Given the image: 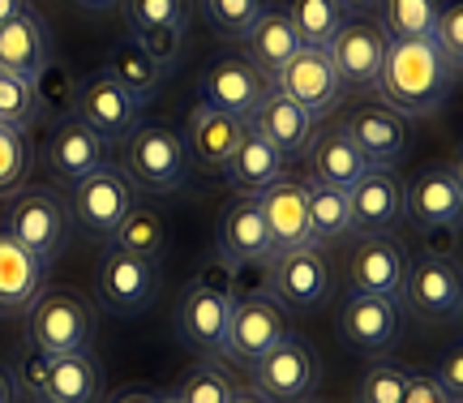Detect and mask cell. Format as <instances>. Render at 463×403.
<instances>
[{"instance_id": "cell-1", "label": "cell", "mask_w": 463, "mask_h": 403, "mask_svg": "<svg viewBox=\"0 0 463 403\" xmlns=\"http://www.w3.org/2000/svg\"><path fill=\"white\" fill-rule=\"evenodd\" d=\"M459 69L447 61V52L433 39H391L386 61L378 69V95L386 108H395L403 120L433 117L450 99V86Z\"/></svg>"}, {"instance_id": "cell-2", "label": "cell", "mask_w": 463, "mask_h": 403, "mask_svg": "<svg viewBox=\"0 0 463 403\" xmlns=\"http://www.w3.org/2000/svg\"><path fill=\"white\" fill-rule=\"evenodd\" d=\"M125 176L133 189H150V193H176L189 185L194 164L184 151V137L167 125H137L125 142Z\"/></svg>"}, {"instance_id": "cell-3", "label": "cell", "mask_w": 463, "mask_h": 403, "mask_svg": "<svg viewBox=\"0 0 463 403\" xmlns=\"http://www.w3.org/2000/svg\"><path fill=\"white\" fill-rule=\"evenodd\" d=\"M5 232L52 267V262L65 253L69 232H73L69 198L61 189H48V185L22 189V193L9 202V211H5Z\"/></svg>"}, {"instance_id": "cell-4", "label": "cell", "mask_w": 463, "mask_h": 403, "mask_svg": "<svg viewBox=\"0 0 463 403\" xmlns=\"http://www.w3.org/2000/svg\"><path fill=\"white\" fill-rule=\"evenodd\" d=\"M249 370H253V390L266 403H309L317 395V387H322V356L297 331H288Z\"/></svg>"}, {"instance_id": "cell-5", "label": "cell", "mask_w": 463, "mask_h": 403, "mask_svg": "<svg viewBox=\"0 0 463 403\" xmlns=\"http://www.w3.org/2000/svg\"><path fill=\"white\" fill-rule=\"evenodd\" d=\"M90 335H95V314L86 296L78 292H39V301L26 314V343L48 356L65 352H90Z\"/></svg>"}, {"instance_id": "cell-6", "label": "cell", "mask_w": 463, "mask_h": 403, "mask_svg": "<svg viewBox=\"0 0 463 403\" xmlns=\"http://www.w3.org/2000/svg\"><path fill=\"white\" fill-rule=\"evenodd\" d=\"M331 287H335L331 262L314 245L283 249L266 262V292L292 314H317L322 305L331 301Z\"/></svg>"}, {"instance_id": "cell-7", "label": "cell", "mask_w": 463, "mask_h": 403, "mask_svg": "<svg viewBox=\"0 0 463 403\" xmlns=\"http://www.w3.org/2000/svg\"><path fill=\"white\" fill-rule=\"evenodd\" d=\"M95 296H99V309L112 318L146 314L159 296V262L125 249H108L95 270Z\"/></svg>"}, {"instance_id": "cell-8", "label": "cell", "mask_w": 463, "mask_h": 403, "mask_svg": "<svg viewBox=\"0 0 463 403\" xmlns=\"http://www.w3.org/2000/svg\"><path fill=\"white\" fill-rule=\"evenodd\" d=\"M399 296H403V305H408V314H412L416 322H425V326L455 322L459 318V305H463L459 262L420 253L416 262H408V275H403Z\"/></svg>"}, {"instance_id": "cell-9", "label": "cell", "mask_w": 463, "mask_h": 403, "mask_svg": "<svg viewBox=\"0 0 463 403\" xmlns=\"http://www.w3.org/2000/svg\"><path fill=\"white\" fill-rule=\"evenodd\" d=\"M270 78H266L262 69L249 61L245 52H219L211 56V65L202 69L198 78V103L206 108H219V112H228V117H241L249 120V112L266 99V90H270Z\"/></svg>"}, {"instance_id": "cell-10", "label": "cell", "mask_w": 463, "mask_h": 403, "mask_svg": "<svg viewBox=\"0 0 463 403\" xmlns=\"http://www.w3.org/2000/svg\"><path fill=\"white\" fill-rule=\"evenodd\" d=\"M133 202H137L133 181L120 168L103 164L99 172L82 176L78 185L69 189V215H73V223H78L82 232L103 236V240H108L112 228L125 219V211H129Z\"/></svg>"}, {"instance_id": "cell-11", "label": "cell", "mask_w": 463, "mask_h": 403, "mask_svg": "<svg viewBox=\"0 0 463 403\" xmlns=\"http://www.w3.org/2000/svg\"><path fill=\"white\" fill-rule=\"evenodd\" d=\"M69 117L82 120L86 129L99 134L108 146H120V142L142 125V108H137L103 69H95V73H86L82 82H78V90H73V112H69Z\"/></svg>"}, {"instance_id": "cell-12", "label": "cell", "mask_w": 463, "mask_h": 403, "mask_svg": "<svg viewBox=\"0 0 463 403\" xmlns=\"http://www.w3.org/2000/svg\"><path fill=\"white\" fill-rule=\"evenodd\" d=\"M283 335H288V309H283L270 292H258V296H245V301H232L223 361L253 365V361H262Z\"/></svg>"}, {"instance_id": "cell-13", "label": "cell", "mask_w": 463, "mask_h": 403, "mask_svg": "<svg viewBox=\"0 0 463 403\" xmlns=\"http://www.w3.org/2000/svg\"><path fill=\"white\" fill-rule=\"evenodd\" d=\"M399 326H403V314H399L395 296H364V292H347V301L339 305V322H335L344 348L356 356L391 352Z\"/></svg>"}, {"instance_id": "cell-14", "label": "cell", "mask_w": 463, "mask_h": 403, "mask_svg": "<svg viewBox=\"0 0 463 403\" xmlns=\"http://www.w3.org/2000/svg\"><path fill=\"white\" fill-rule=\"evenodd\" d=\"M228 318H232V296L198 284V279L184 287L181 301H176V335L202 361H223Z\"/></svg>"}, {"instance_id": "cell-15", "label": "cell", "mask_w": 463, "mask_h": 403, "mask_svg": "<svg viewBox=\"0 0 463 403\" xmlns=\"http://www.w3.org/2000/svg\"><path fill=\"white\" fill-rule=\"evenodd\" d=\"M403 215L416 228H455L463 219V176L459 164H430L403 189Z\"/></svg>"}, {"instance_id": "cell-16", "label": "cell", "mask_w": 463, "mask_h": 403, "mask_svg": "<svg viewBox=\"0 0 463 403\" xmlns=\"http://www.w3.org/2000/svg\"><path fill=\"white\" fill-rule=\"evenodd\" d=\"M386 31H382L373 17H347L344 31L326 43V56H331L335 73L344 90H364V86L378 82V69L386 61Z\"/></svg>"}, {"instance_id": "cell-17", "label": "cell", "mask_w": 463, "mask_h": 403, "mask_svg": "<svg viewBox=\"0 0 463 403\" xmlns=\"http://www.w3.org/2000/svg\"><path fill=\"white\" fill-rule=\"evenodd\" d=\"M347 137L356 142V151L364 155L369 168H395L399 159L408 155V142H412V129L408 120L399 117L395 108L386 103H356L344 120Z\"/></svg>"}, {"instance_id": "cell-18", "label": "cell", "mask_w": 463, "mask_h": 403, "mask_svg": "<svg viewBox=\"0 0 463 403\" xmlns=\"http://www.w3.org/2000/svg\"><path fill=\"white\" fill-rule=\"evenodd\" d=\"M275 86H279L288 99H297L314 120L335 112L339 99H344V82H339V73H335L326 48H300L297 56L279 69Z\"/></svg>"}, {"instance_id": "cell-19", "label": "cell", "mask_w": 463, "mask_h": 403, "mask_svg": "<svg viewBox=\"0 0 463 403\" xmlns=\"http://www.w3.org/2000/svg\"><path fill=\"white\" fill-rule=\"evenodd\" d=\"M215 253L223 262H270L275 258V245H270V228H266V215L258 206V193H236V198L223 206L215 228Z\"/></svg>"}, {"instance_id": "cell-20", "label": "cell", "mask_w": 463, "mask_h": 403, "mask_svg": "<svg viewBox=\"0 0 463 403\" xmlns=\"http://www.w3.org/2000/svg\"><path fill=\"white\" fill-rule=\"evenodd\" d=\"M347 219L356 236H386L403 219V185L391 168H369L347 189Z\"/></svg>"}, {"instance_id": "cell-21", "label": "cell", "mask_w": 463, "mask_h": 403, "mask_svg": "<svg viewBox=\"0 0 463 403\" xmlns=\"http://www.w3.org/2000/svg\"><path fill=\"white\" fill-rule=\"evenodd\" d=\"M403 275H408V253L391 236H356V245L347 253V292L399 301Z\"/></svg>"}, {"instance_id": "cell-22", "label": "cell", "mask_w": 463, "mask_h": 403, "mask_svg": "<svg viewBox=\"0 0 463 403\" xmlns=\"http://www.w3.org/2000/svg\"><path fill=\"white\" fill-rule=\"evenodd\" d=\"M245 134H249V125L241 117H228V112H219V108L198 103V108L189 112V120H184L181 137H184V151H189V164L202 168L206 176H219Z\"/></svg>"}, {"instance_id": "cell-23", "label": "cell", "mask_w": 463, "mask_h": 403, "mask_svg": "<svg viewBox=\"0 0 463 403\" xmlns=\"http://www.w3.org/2000/svg\"><path fill=\"white\" fill-rule=\"evenodd\" d=\"M245 125L258 137H266V142H270L283 159H297V155H305V151H309V142H314V134H317V120L309 117L297 99H288L279 86H270V90H266V99L249 112Z\"/></svg>"}, {"instance_id": "cell-24", "label": "cell", "mask_w": 463, "mask_h": 403, "mask_svg": "<svg viewBox=\"0 0 463 403\" xmlns=\"http://www.w3.org/2000/svg\"><path fill=\"white\" fill-rule=\"evenodd\" d=\"M43 159H48L52 176L73 189L82 176H90V172H99L108 164V142L99 134H90L82 120L61 117L48 137V146H43Z\"/></svg>"}, {"instance_id": "cell-25", "label": "cell", "mask_w": 463, "mask_h": 403, "mask_svg": "<svg viewBox=\"0 0 463 403\" xmlns=\"http://www.w3.org/2000/svg\"><path fill=\"white\" fill-rule=\"evenodd\" d=\"M48 284V262L0 228V318H26Z\"/></svg>"}, {"instance_id": "cell-26", "label": "cell", "mask_w": 463, "mask_h": 403, "mask_svg": "<svg viewBox=\"0 0 463 403\" xmlns=\"http://www.w3.org/2000/svg\"><path fill=\"white\" fill-rule=\"evenodd\" d=\"M258 206L266 215L275 253L309 245V185L305 181H288L283 176V181H275L270 189L258 193Z\"/></svg>"}, {"instance_id": "cell-27", "label": "cell", "mask_w": 463, "mask_h": 403, "mask_svg": "<svg viewBox=\"0 0 463 403\" xmlns=\"http://www.w3.org/2000/svg\"><path fill=\"white\" fill-rule=\"evenodd\" d=\"M43 65H52L48 22L39 17V9H26V14H17L14 22L0 26V73L34 82L43 73Z\"/></svg>"}, {"instance_id": "cell-28", "label": "cell", "mask_w": 463, "mask_h": 403, "mask_svg": "<svg viewBox=\"0 0 463 403\" xmlns=\"http://www.w3.org/2000/svg\"><path fill=\"white\" fill-rule=\"evenodd\" d=\"M305 159H309V181L314 185H331V189H352L369 172L364 155L356 151V142L347 137L344 125H331L326 134H314Z\"/></svg>"}, {"instance_id": "cell-29", "label": "cell", "mask_w": 463, "mask_h": 403, "mask_svg": "<svg viewBox=\"0 0 463 403\" xmlns=\"http://www.w3.org/2000/svg\"><path fill=\"white\" fill-rule=\"evenodd\" d=\"M103 73L112 78L125 95H129L137 108H146L159 90H164V82H167V73L172 69H164L155 56H150L133 34H125V39H116L112 43V52H108V65H103Z\"/></svg>"}, {"instance_id": "cell-30", "label": "cell", "mask_w": 463, "mask_h": 403, "mask_svg": "<svg viewBox=\"0 0 463 403\" xmlns=\"http://www.w3.org/2000/svg\"><path fill=\"white\" fill-rule=\"evenodd\" d=\"M103 370L90 352H65L48 361V378L39 390V403H99Z\"/></svg>"}, {"instance_id": "cell-31", "label": "cell", "mask_w": 463, "mask_h": 403, "mask_svg": "<svg viewBox=\"0 0 463 403\" xmlns=\"http://www.w3.org/2000/svg\"><path fill=\"white\" fill-rule=\"evenodd\" d=\"M241 43H245L241 52H245L249 61L262 69L270 82H275V78H279V69L288 65L300 48H305V43H300V34H297V26H292V22H288V14H283V9H275V5H270V9H266V14L249 26V34L241 39Z\"/></svg>"}, {"instance_id": "cell-32", "label": "cell", "mask_w": 463, "mask_h": 403, "mask_svg": "<svg viewBox=\"0 0 463 403\" xmlns=\"http://www.w3.org/2000/svg\"><path fill=\"white\" fill-rule=\"evenodd\" d=\"M283 172H288V159H283L266 137H258L249 129L219 176H223L236 193H262V189H270L275 181H283Z\"/></svg>"}, {"instance_id": "cell-33", "label": "cell", "mask_w": 463, "mask_h": 403, "mask_svg": "<svg viewBox=\"0 0 463 403\" xmlns=\"http://www.w3.org/2000/svg\"><path fill=\"white\" fill-rule=\"evenodd\" d=\"M108 245L112 249H125V253H137V258H164L167 253V219L155 211V206H146V202H133L129 211H125V219L112 228V236H108Z\"/></svg>"}, {"instance_id": "cell-34", "label": "cell", "mask_w": 463, "mask_h": 403, "mask_svg": "<svg viewBox=\"0 0 463 403\" xmlns=\"http://www.w3.org/2000/svg\"><path fill=\"white\" fill-rule=\"evenodd\" d=\"M352 240V219H347V189H331V185H314L309 181V245L326 249Z\"/></svg>"}, {"instance_id": "cell-35", "label": "cell", "mask_w": 463, "mask_h": 403, "mask_svg": "<svg viewBox=\"0 0 463 403\" xmlns=\"http://www.w3.org/2000/svg\"><path fill=\"white\" fill-rule=\"evenodd\" d=\"M283 14H288V22L297 26L305 48H326L347 22V9L339 0H288Z\"/></svg>"}, {"instance_id": "cell-36", "label": "cell", "mask_w": 463, "mask_h": 403, "mask_svg": "<svg viewBox=\"0 0 463 403\" xmlns=\"http://www.w3.org/2000/svg\"><path fill=\"white\" fill-rule=\"evenodd\" d=\"M442 0H378V26L386 39H433Z\"/></svg>"}, {"instance_id": "cell-37", "label": "cell", "mask_w": 463, "mask_h": 403, "mask_svg": "<svg viewBox=\"0 0 463 403\" xmlns=\"http://www.w3.org/2000/svg\"><path fill=\"white\" fill-rule=\"evenodd\" d=\"M120 9H125V26L133 34L167 31V26L184 31L189 14H194V0H120Z\"/></svg>"}, {"instance_id": "cell-38", "label": "cell", "mask_w": 463, "mask_h": 403, "mask_svg": "<svg viewBox=\"0 0 463 403\" xmlns=\"http://www.w3.org/2000/svg\"><path fill=\"white\" fill-rule=\"evenodd\" d=\"M202 9H206L211 26H215L223 39H236V43H241L249 34V26L270 9V0H202Z\"/></svg>"}, {"instance_id": "cell-39", "label": "cell", "mask_w": 463, "mask_h": 403, "mask_svg": "<svg viewBox=\"0 0 463 403\" xmlns=\"http://www.w3.org/2000/svg\"><path fill=\"white\" fill-rule=\"evenodd\" d=\"M34 99H39V117H69L73 112V78L61 65H43V73L34 78Z\"/></svg>"}, {"instance_id": "cell-40", "label": "cell", "mask_w": 463, "mask_h": 403, "mask_svg": "<svg viewBox=\"0 0 463 403\" xmlns=\"http://www.w3.org/2000/svg\"><path fill=\"white\" fill-rule=\"evenodd\" d=\"M31 172V142L22 129L0 125V193H14Z\"/></svg>"}, {"instance_id": "cell-41", "label": "cell", "mask_w": 463, "mask_h": 403, "mask_svg": "<svg viewBox=\"0 0 463 403\" xmlns=\"http://www.w3.org/2000/svg\"><path fill=\"white\" fill-rule=\"evenodd\" d=\"M232 390H236V387H232L228 373L219 370V365H206V361H202L198 370L184 373L176 399H181V403H228Z\"/></svg>"}, {"instance_id": "cell-42", "label": "cell", "mask_w": 463, "mask_h": 403, "mask_svg": "<svg viewBox=\"0 0 463 403\" xmlns=\"http://www.w3.org/2000/svg\"><path fill=\"white\" fill-rule=\"evenodd\" d=\"M31 120H39L34 86L26 82V78H9V73H0V125L26 129Z\"/></svg>"}, {"instance_id": "cell-43", "label": "cell", "mask_w": 463, "mask_h": 403, "mask_svg": "<svg viewBox=\"0 0 463 403\" xmlns=\"http://www.w3.org/2000/svg\"><path fill=\"white\" fill-rule=\"evenodd\" d=\"M403 387H408V370L373 365L356 387V403H403Z\"/></svg>"}, {"instance_id": "cell-44", "label": "cell", "mask_w": 463, "mask_h": 403, "mask_svg": "<svg viewBox=\"0 0 463 403\" xmlns=\"http://www.w3.org/2000/svg\"><path fill=\"white\" fill-rule=\"evenodd\" d=\"M433 43L447 52V61L463 69V0H442V14L433 26Z\"/></svg>"}, {"instance_id": "cell-45", "label": "cell", "mask_w": 463, "mask_h": 403, "mask_svg": "<svg viewBox=\"0 0 463 403\" xmlns=\"http://www.w3.org/2000/svg\"><path fill=\"white\" fill-rule=\"evenodd\" d=\"M48 361H52L48 352H39V348H31V343H26V348H22V356L9 365V370H14V382H17V387H26V395H34V399H39L43 378H48Z\"/></svg>"}, {"instance_id": "cell-46", "label": "cell", "mask_w": 463, "mask_h": 403, "mask_svg": "<svg viewBox=\"0 0 463 403\" xmlns=\"http://www.w3.org/2000/svg\"><path fill=\"white\" fill-rule=\"evenodd\" d=\"M142 48L159 61L164 69H172L176 61H181V52H184V31H176V26H167V31H146V34H133Z\"/></svg>"}, {"instance_id": "cell-47", "label": "cell", "mask_w": 463, "mask_h": 403, "mask_svg": "<svg viewBox=\"0 0 463 403\" xmlns=\"http://www.w3.org/2000/svg\"><path fill=\"white\" fill-rule=\"evenodd\" d=\"M433 378H438V387L447 390L450 399L463 403V348H459V343H450V348H447V356L438 361Z\"/></svg>"}, {"instance_id": "cell-48", "label": "cell", "mask_w": 463, "mask_h": 403, "mask_svg": "<svg viewBox=\"0 0 463 403\" xmlns=\"http://www.w3.org/2000/svg\"><path fill=\"white\" fill-rule=\"evenodd\" d=\"M403 403H455L447 390L438 387L433 373H408V387H403Z\"/></svg>"}, {"instance_id": "cell-49", "label": "cell", "mask_w": 463, "mask_h": 403, "mask_svg": "<svg viewBox=\"0 0 463 403\" xmlns=\"http://www.w3.org/2000/svg\"><path fill=\"white\" fill-rule=\"evenodd\" d=\"M425 253L459 262V223L455 228H425Z\"/></svg>"}, {"instance_id": "cell-50", "label": "cell", "mask_w": 463, "mask_h": 403, "mask_svg": "<svg viewBox=\"0 0 463 403\" xmlns=\"http://www.w3.org/2000/svg\"><path fill=\"white\" fill-rule=\"evenodd\" d=\"M155 395L159 390H146V387H125V390H116L108 403H155Z\"/></svg>"}, {"instance_id": "cell-51", "label": "cell", "mask_w": 463, "mask_h": 403, "mask_svg": "<svg viewBox=\"0 0 463 403\" xmlns=\"http://www.w3.org/2000/svg\"><path fill=\"white\" fill-rule=\"evenodd\" d=\"M0 403H17V382H14V370L0 361Z\"/></svg>"}, {"instance_id": "cell-52", "label": "cell", "mask_w": 463, "mask_h": 403, "mask_svg": "<svg viewBox=\"0 0 463 403\" xmlns=\"http://www.w3.org/2000/svg\"><path fill=\"white\" fill-rule=\"evenodd\" d=\"M26 9H34L31 0H0V26H5V22H14L17 14H26Z\"/></svg>"}, {"instance_id": "cell-53", "label": "cell", "mask_w": 463, "mask_h": 403, "mask_svg": "<svg viewBox=\"0 0 463 403\" xmlns=\"http://www.w3.org/2000/svg\"><path fill=\"white\" fill-rule=\"evenodd\" d=\"M347 14H369V9H378V0H339Z\"/></svg>"}, {"instance_id": "cell-54", "label": "cell", "mask_w": 463, "mask_h": 403, "mask_svg": "<svg viewBox=\"0 0 463 403\" xmlns=\"http://www.w3.org/2000/svg\"><path fill=\"white\" fill-rule=\"evenodd\" d=\"M228 403H266L258 390H232V399Z\"/></svg>"}, {"instance_id": "cell-55", "label": "cell", "mask_w": 463, "mask_h": 403, "mask_svg": "<svg viewBox=\"0 0 463 403\" xmlns=\"http://www.w3.org/2000/svg\"><path fill=\"white\" fill-rule=\"evenodd\" d=\"M78 5H82V9H116L120 0H78Z\"/></svg>"}, {"instance_id": "cell-56", "label": "cell", "mask_w": 463, "mask_h": 403, "mask_svg": "<svg viewBox=\"0 0 463 403\" xmlns=\"http://www.w3.org/2000/svg\"><path fill=\"white\" fill-rule=\"evenodd\" d=\"M155 403H181V399H176V390H172V395H167V390H159V395H155Z\"/></svg>"}]
</instances>
